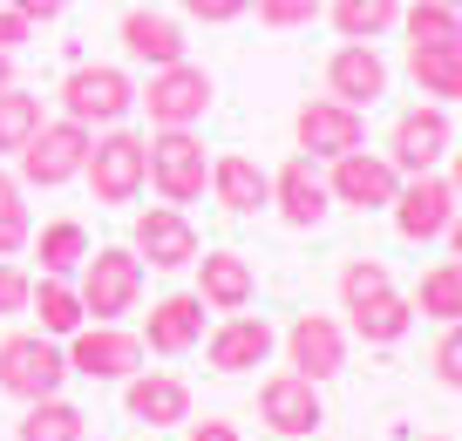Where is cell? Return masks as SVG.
Returning a JSON list of instances; mask_svg holds the SVG:
<instances>
[{
  "instance_id": "6da1fadb",
  "label": "cell",
  "mask_w": 462,
  "mask_h": 441,
  "mask_svg": "<svg viewBox=\"0 0 462 441\" xmlns=\"http://www.w3.org/2000/svg\"><path fill=\"white\" fill-rule=\"evenodd\" d=\"M82 177H88V190H96V204H109V211L136 204L143 184H150V136H136V129H123V123L96 129Z\"/></svg>"
},
{
  "instance_id": "7a4b0ae2",
  "label": "cell",
  "mask_w": 462,
  "mask_h": 441,
  "mask_svg": "<svg viewBox=\"0 0 462 441\" xmlns=\"http://www.w3.org/2000/svg\"><path fill=\"white\" fill-rule=\"evenodd\" d=\"M55 96H61V115L82 123V129H109V123H123V115L136 109V82H130V69H116V61H75Z\"/></svg>"
},
{
  "instance_id": "3957f363",
  "label": "cell",
  "mask_w": 462,
  "mask_h": 441,
  "mask_svg": "<svg viewBox=\"0 0 462 441\" xmlns=\"http://www.w3.org/2000/svg\"><path fill=\"white\" fill-rule=\"evenodd\" d=\"M88 136H96V129L69 123V115L42 123V129H34V136L14 150L21 184H34V190H61V184H75V177H82V163H88Z\"/></svg>"
},
{
  "instance_id": "277c9868",
  "label": "cell",
  "mask_w": 462,
  "mask_h": 441,
  "mask_svg": "<svg viewBox=\"0 0 462 441\" xmlns=\"http://www.w3.org/2000/svg\"><path fill=\"white\" fill-rule=\"evenodd\" d=\"M82 313L88 319H123L136 313V299H143V258L130 252V244H102V252L82 258Z\"/></svg>"
},
{
  "instance_id": "5b68a950",
  "label": "cell",
  "mask_w": 462,
  "mask_h": 441,
  "mask_svg": "<svg viewBox=\"0 0 462 441\" xmlns=\"http://www.w3.org/2000/svg\"><path fill=\"white\" fill-rule=\"evenodd\" d=\"M217 82L198 61H171V69H150V88H136V102L150 109V129H198L211 115Z\"/></svg>"
},
{
  "instance_id": "8992f818",
  "label": "cell",
  "mask_w": 462,
  "mask_h": 441,
  "mask_svg": "<svg viewBox=\"0 0 462 441\" xmlns=\"http://www.w3.org/2000/svg\"><path fill=\"white\" fill-rule=\"evenodd\" d=\"M61 381H69L61 340H48V333H7L0 340V394L48 400V394H61Z\"/></svg>"
},
{
  "instance_id": "52a82bcc",
  "label": "cell",
  "mask_w": 462,
  "mask_h": 441,
  "mask_svg": "<svg viewBox=\"0 0 462 441\" xmlns=\"http://www.w3.org/2000/svg\"><path fill=\"white\" fill-rule=\"evenodd\" d=\"M150 184H157L163 204H198L204 184H211V157H204V136L198 129H157L150 136Z\"/></svg>"
},
{
  "instance_id": "ba28073f",
  "label": "cell",
  "mask_w": 462,
  "mask_h": 441,
  "mask_svg": "<svg viewBox=\"0 0 462 441\" xmlns=\"http://www.w3.org/2000/svg\"><path fill=\"white\" fill-rule=\"evenodd\" d=\"M61 354H69V373H82V381H130L143 367V340L123 319H96V326L82 319Z\"/></svg>"
},
{
  "instance_id": "9c48e42d",
  "label": "cell",
  "mask_w": 462,
  "mask_h": 441,
  "mask_svg": "<svg viewBox=\"0 0 462 441\" xmlns=\"http://www.w3.org/2000/svg\"><path fill=\"white\" fill-rule=\"evenodd\" d=\"M394 190H402V170L388 163V150H340L327 170V198L346 211H388Z\"/></svg>"
},
{
  "instance_id": "30bf717a",
  "label": "cell",
  "mask_w": 462,
  "mask_h": 441,
  "mask_svg": "<svg viewBox=\"0 0 462 441\" xmlns=\"http://www.w3.org/2000/svg\"><path fill=\"white\" fill-rule=\"evenodd\" d=\"M448 142H456V129H448V109H442V102H415L408 115H394L388 163H394L402 177H421V170H435V163L448 157Z\"/></svg>"
},
{
  "instance_id": "8fae6325",
  "label": "cell",
  "mask_w": 462,
  "mask_h": 441,
  "mask_svg": "<svg viewBox=\"0 0 462 441\" xmlns=\"http://www.w3.org/2000/svg\"><path fill=\"white\" fill-rule=\"evenodd\" d=\"M130 252L143 258V265H157V271H177V265H190L204 244H198V225H190L177 204H150V211H136Z\"/></svg>"
},
{
  "instance_id": "7c38bea8",
  "label": "cell",
  "mask_w": 462,
  "mask_h": 441,
  "mask_svg": "<svg viewBox=\"0 0 462 441\" xmlns=\"http://www.w3.org/2000/svg\"><path fill=\"white\" fill-rule=\"evenodd\" d=\"M292 136H300V157H340V150H361V136H367V123H361V109H346V102H333V96H313V102H300V115H292Z\"/></svg>"
},
{
  "instance_id": "4fadbf2b",
  "label": "cell",
  "mask_w": 462,
  "mask_h": 441,
  "mask_svg": "<svg viewBox=\"0 0 462 441\" xmlns=\"http://www.w3.org/2000/svg\"><path fill=\"white\" fill-rule=\"evenodd\" d=\"M259 421L273 427L279 441H306L319 421H327V408H319V387L306 381V373H273V381L259 387Z\"/></svg>"
},
{
  "instance_id": "5bb4252c",
  "label": "cell",
  "mask_w": 462,
  "mask_h": 441,
  "mask_svg": "<svg viewBox=\"0 0 462 441\" xmlns=\"http://www.w3.org/2000/svg\"><path fill=\"white\" fill-rule=\"evenodd\" d=\"M327 96L346 102V109H374L388 96V61H381L374 41H340L327 55Z\"/></svg>"
},
{
  "instance_id": "9a60e30c",
  "label": "cell",
  "mask_w": 462,
  "mask_h": 441,
  "mask_svg": "<svg viewBox=\"0 0 462 441\" xmlns=\"http://www.w3.org/2000/svg\"><path fill=\"white\" fill-rule=\"evenodd\" d=\"M388 211H394V231H402L408 244H429V238H442L448 211H456V190H448V177L421 170V177H402Z\"/></svg>"
},
{
  "instance_id": "2e32d148",
  "label": "cell",
  "mask_w": 462,
  "mask_h": 441,
  "mask_svg": "<svg viewBox=\"0 0 462 441\" xmlns=\"http://www.w3.org/2000/svg\"><path fill=\"white\" fill-rule=\"evenodd\" d=\"M286 367L292 373H306V381H333V373L346 367V326L340 319H327V313H300L292 319V333H286Z\"/></svg>"
},
{
  "instance_id": "e0dca14e",
  "label": "cell",
  "mask_w": 462,
  "mask_h": 441,
  "mask_svg": "<svg viewBox=\"0 0 462 441\" xmlns=\"http://www.w3.org/2000/svg\"><path fill=\"white\" fill-rule=\"evenodd\" d=\"M273 346H279V333L265 326V319H252V313H225L211 333H204V360H211L217 373H252V367H265V360H273Z\"/></svg>"
},
{
  "instance_id": "ac0fdd59",
  "label": "cell",
  "mask_w": 462,
  "mask_h": 441,
  "mask_svg": "<svg viewBox=\"0 0 462 441\" xmlns=\"http://www.w3.org/2000/svg\"><path fill=\"white\" fill-rule=\"evenodd\" d=\"M273 211L286 217L292 231H319V225H327L333 198H327V177H319L313 157H292V163L273 170Z\"/></svg>"
},
{
  "instance_id": "d6986e66",
  "label": "cell",
  "mask_w": 462,
  "mask_h": 441,
  "mask_svg": "<svg viewBox=\"0 0 462 441\" xmlns=\"http://www.w3.org/2000/svg\"><path fill=\"white\" fill-rule=\"evenodd\" d=\"M143 354H163V360H177V354H190V346H204V299L198 292H171V299H157L143 313Z\"/></svg>"
},
{
  "instance_id": "ffe728a7",
  "label": "cell",
  "mask_w": 462,
  "mask_h": 441,
  "mask_svg": "<svg viewBox=\"0 0 462 441\" xmlns=\"http://www.w3.org/2000/svg\"><path fill=\"white\" fill-rule=\"evenodd\" d=\"M198 299L204 313H245L252 292H259V271H252L245 252H198Z\"/></svg>"
},
{
  "instance_id": "44dd1931",
  "label": "cell",
  "mask_w": 462,
  "mask_h": 441,
  "mask_svg": "<svg viewBox=\"0 0 462 441\" xmlns=\"http://www.w3.org/2000/svg\"><path fill=\"white\" fill-rule=\"evenodd\" d=\"M123 408L143 427H177V421H190V387L177 373H130L123 381Z\"/></svg>"
},
{
  "instance_id": "7402d4cb",
  "label": "cell",
  "mask_w": 462,
  "mask_h": 441,
  "mask_svg": "<svg viewBox=\"0 0 462 441\" xmlns=\"http://www.w3.org/2000/svg\"><path fill=\"white\" fill-rule=\"evenodd\" d=\"M123 48H130V61H143V69H171V61H184V28H177V14L130 7V14H123Z\"/></svg>"
},
{
  "instance_id": "603a6c76",
  "label": "cell",
  "mask_w": 462,
  "mask_h": 441,
  "mask_svg": "<svg viewBox=\"0 0 462 441\" xmlns=\"http://www.w3.org/2000/svg\"><path fill=\"white\" fill-rule=\"evenodd\" d=\"M408 82L429 102H462V41H408Z\"/></svg>"
},
{
  "instance_id": "cb8c5ba5",
  "label": "cell",
  "mask_w": 462,
  "mask_h": 441,
  "mask_svg": "<svg viewBox=\"0 0 462 441\" xmlns=\"http://www.w3.org/2000/svg\"><path fill=\"white\" fill-rule=\"evenodd\" d=\"M211 198L225 204L231 217H259L265 204H273V177H265L252 157H217L211 163Z\"/></svg>"
},
{
  "instance_id": "d4e9b609",
  "label": "cell",
  "mask_w": 462,
  "mask_h": 441,
  "mask_svg": "<svg viewBox=\"0 0 462 441\" xmlns=\"http://www.w3.org/2000/svg\"><path fill=\"white\" fill-rule=\"evenodd\" d=\"M28 244H34V258H42L48 279H69V271H82V258L96 252V244H88V225H75V217H55V225H42Z\"/></svg>"
},
{
  "instance_id": "484cf974",
  "label": "cell",
  "mask_w": 462,
  "mask_h": 441,
  "mask_svg": "<svg viewBox=\"0 0 462 441\" xmlns=\"http://www.w3.org/2000/svg\"><path fill=\"white\" fill-rule=\"evenodd\" d=\"M28 313L42 319L34 333H48V340H69V333L88 319V313H82V292H75L69 279H48V271H42V285L28 292Z\"/></svg>"
},
{
  "instance_id": "4316f807",
  "label": "cell",
  "mask_w": 462,
  "mask_h": 441,
  "mask_svg": "<svg viewBox=\"0 0 462 441\" xmlns=\"http://www.w3.org/2000/svg\"><path fill=\"white\" fill-rule=\"evenodd\" d=\"M319 14L340 28V41H381L388 28H402V0H333Z\"/></svg>"
},
{
  "instance_id": "83f0119b",
  "label": "cell",
  "mask_w": 462,
  "mask_h": 441,
  "mask_svg": "<svg viewBox=\"0 0 462 441\" xmlns=\"http://www.w3.org/2000/svg\"><path fill=\"white\" fill-rule=\"evenodd\" d=\"M346 313H354V333H361L367 346H394V340H408V326H415V306H408L402 292L361 299V306H346Z\"/></svg>"
},
{
  "instance_id": "f1b7e54d",
  "label": "cell",
  "mask_w": 462,
  "mask_h": 441,
  "mask_svg": "<svg viewBox=\"0 0 462 441\" xmlns=\"http://www.w3.org/2000/svg\"><path fill=\"white\" fill-rule=\"evenodd\" d=\"M88 435V414L75 408V400L48 394V400H28V414H21V435L14 441H82Z\"/></svg>"
},
{
  "instance_id": "f546056e",
  "label": "cell",
  "mask_w": 462,
  "mask_h": 441,
  "mask_svg": "<svg viewBox=\"0 0 462 441\" xmlns=\"http://www.w3.org/2000/svg\"><path fill=\"white\" fill-rule=\"evenodd\" d=\"M408 306H415L421 319H442V326L462 319V258H442V265L421 271V285H415V299H408Z\"/></svg>"
},
{
  "instance_id": "4dcf8cb0",
  "label": "cell",
  "mask_w": 462,
  "mask_h": 441,
  "mask_svg": "<svg viewBox=\"0 0 462 441\" xmlns=\"http://www.w3.org/2000/svg\"><path fill=\"white\" fill-rule=\"evenodd\" d=\"M42 123H48L42 96H28V88H0V157H14Z\"/></svg>"
},
{
  "instance_id": "1f68e13d",
  "label": "cell",
  "mask_w": 462,
  "mask_h": 441,
  "mask_svg": "<svg viewBox=\"0 0 462 441\" xmlns=\"http://www.w3.org/2000/svg\"><path fill=\"white\" fill-rule=\"evenodd\" d=\"M402 28H408V41H462V14L448 0H415V7H402Z\"/></svg>"
},
{
  "instance_id": "d6a6232c",
  "label": "cell",
  "mask_w": 462,
  "mask_h": 441,
  "mask_svg": "<svg viewBox=\"0 0 462 441\" xmlns=\"http://www.w3.org/2000/svg\"><path fill=\"white\" fill-rule=\"evenodd\" d=\"M381 292H394V271L381 265V258H354V265L340 271V306H361V299H381Z\"/></svg>"
},
{
  "instance_id": "836d02e7",
  "label": "cell",
  "mask_w": 462,
  "mask_h": 441,
  "mask_svg": "<svg viewBox=\"0 0 462 441\" xmlns=\"http://www.w3.org/2000/svg\"><path fill=\"white\" fill-rule=\"evenodd\" d=\"M252 7H259V21H265V28H279V34H286V28H313L327 0H252Z\"/></svg>"
},
{
  "instance_id": "e575fe53",
  "label": "cell",
  "mask_w": 462,
  "mask_h": 441,
  "mask_svg": "<svg viewBox=\"0 0 462 441\" xmlns=\"http://www.w3.org/2000/svg\"><path fill=\"white\" fill-rule=\"evenodd\" d=\"M435 381L462 394V319H448L442 340H435Z\"/></svg>"
},
{
  "instance_id": "d590c367",
  "label": "cell",
  "mask_w": 462,
  "mask_h": 441,
  "mask_svg": "<svg viewBox=\"0 0 462 441\" xmlns=\"http://www.w3.org/2000/svg\"><path fill=\"white\" fill-rule=\"evenodd\" d=\"M28 238H34V217H28V204H0V258L28 252Z\"/></svg>"
},
{
  "instance_id": "8d00e7d4",
  "label": "cell",
  "mask_w": 462,
  "mask_h": 441,
  "mask_svg": "<svg viewBox=\"0 0 462 441\" xmlns=\"http://www.w3.org/2000/svg\"><path fill=\"white\" fill-rule=\"evenodd\" d=\"M190 21H204V28H225V21H245L252 0H177Z\"/></svg>"
},
{
  "instance_id": "74e56055",
  "label": "cell",
  "mask_w": 462,
  "mask_h": 441,
  "mask_svg": "<svg viewBox=\"0 0 462 441\" xmlns=\"http://www.w3.org/2000/svg\"><path fill=\"white\" fill-rule=\"evenodd\" d=\"M28 292H34V279H28L21 265H7V258H0V319L28 313Z\"/></svg>"
},
{
  "instance_id": "f35d334b",
  "label": "cell",
  "mask_w": 462,
  "mask_h": 441,
  "mask_svg": "<svg viewBox=\"0 0 462 441\" xmlns=\"http://www.w3.org/2000/svg\"><path fill=\"white\" fill-rule=\"evenodd\" d=\"M28 34H34V21H28V14H14V7L0 0V55H14V48H28Z\"/></svg>"
},
{
  "instance_id": "ab89813d",
  "label": "cell",
  "mask_w": 462,
  "mask_h": 441,
  "mask_svg": "<svg viewBox=\"0 0 462 441\" xmlns=\"http://www.w3.org/2000/svg\"><path fill=\"white\" fill-rule=\"evenodd\" d=\"M7 7H14V14H28L34 28H42V21H61V14H69V0H7Z\"/></svg>"
},
{
  "instance_id": "60d3db41",
  "label": "cell",
  "mask_w": 462,
  "mask_h": 441,
  "mask_svg": "<svg viewBox=\"0 0 462 441\" xmlns=\"http://www.w3.org/2000/svg\"><path fill=\"white\" fill-rule=\"evenodd\" d=\"M184 441H245V435H238L231 421H190V435H184Z\"/></svg>"
},
{
  "instance_id": "b9f144b4",
  "label": "cell",
  "mask_w": 462,
  "mask_h": 441,
  "mask_svg": "<svg viewBox=\"0 0 462 441\" xmlns=\"http://www.w3.org/2000/svg\"><path fill=\"white\" fill-rule=\"evenodd\" d=\"M442 238H448V258H462V204L448 211V225H442Z\"/></svg>"
},
{
  "instance_id": "7bdbcfd3",
  "label": "cell",
  "mask_w": 462,
  "mask_h": 441,
  "mask_svg": "<svg viewBox=\"0 0 462 441\" xmlns=\"http://www.w3.org/2000/svg\"><path fill=\"white\" fill-rule=\"evenodd\" d=\"M442 163H448V190L462 198V150H456V142H448V157H442Z\"/></svg>"
},
{
  "instance_id": "ee69618b",
  "label": "cell",
  "mask_w": 462,
  "mask_h": 441,
  "mask_svg": "<svg viewBox=\"0 0 462 441\" xmlns=\"http://www.w3.org/2000/svg\"><path fill=\"white\" fill-rule=\"evenodd\" d=\"M0 204H21V177L14 170H0Z\"/></svg>"
},
{
  "instance_id": "f6af8a7d",
  "label": "cell",
  "mask_w": 462,
  "mask_h": 441,
  "mask_svg": "<svg viewBox=\"0 0 462 441\" xmlns=\"http://www.w3.org/2000/svg\"><path fill=\"white\" fill-rule=\"evenodd\" d=\"M0 88H14V55H0Z\"/></svg>"
},
{
  "instance_id": "bcb514c9",
  "label": "cell",
  "mask_w": 462,
  "mask_h": 441,
  "mask_svg": "<svg viewBox=\"0 0 462 441\" xmlns=\"http://www.w3.org/2000/svg\"><path fill=\"white\" fill-rule=\"evenodd\" d=\"M415 441H456V435H415Z\"/></svg>"
},
{
  "instance_id": "7dc6e473",
  "label": "cell",
  "mask_w": 462,
  "mask_h": 441,
  "mask_svg": "<svg viewBox=\"0 0 462 441\" xmlns=\"http://www.w3.org/2000/svg\"><path fill=\"white\" fill-rule=\"evenodd\" d=\"M448 7H456V14H462V0H448Z\"/></svg>"
},
{
  "instance_id": "c3c4849f",
  "label": "cell",
  "mask_w": 462,
  "mask_h": 441,
  "mask_svg": "<svg viewBox=\"0 0 462 441\" xmlns=\"http://www.w3.org/2000/svg\"><path fill=\"white\" fill-rule=\"evenodd\" d=\"M82 441H96V435H82Z\"/></svg>"
}]
</instances>
